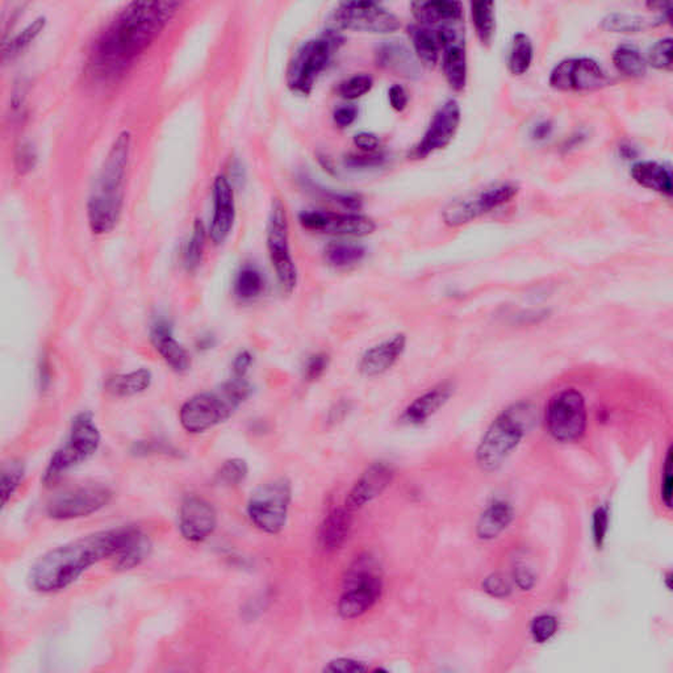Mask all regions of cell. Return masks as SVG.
Returning <instances> with one entry per match:
<instances>
[{
    "mask_svg": "<svg viewBox=\"0 0 673 673\" xmlns=\"http://www.w3.org/2000/svg\"><path fill=\"white\" fill-rule=\"evenodd\" d=\"M515 580L522 590H529L534 587L535 576L527 567L520 566L515 569Z\"/></svg>",
    "mask_w": 673,
    "mask_h": 673,
    "instance_id": "cell-56",
    "label": "cell"
},
{
    "mask_svg": "<svg viewBox=\"0 0 673 673\" xmlns=\"http://www.w3.org/2000/svg\"><path fill=\"white\" fill-rule=\"evenodd\" d=\"M205 241H207V229L202 220H195L193 225V232L185 244L184 250V264L188 271H195L201 266L202 256H204Z\"/></svg>",
    "mask_w": 673,
    "mask_h": 673,
    "instance_id": "cell-39",
    "label": "cell"
},
{
    "mask_svg": "<svg viewBox=\"0 0 673 673\" xmlns=\"http://www.w3.org/2000/svg\"><path fill=\"white\" fill-rule=\"evenodd\" d=\"M408 32L418 59L425 67H435L444 48V30L418 24L412 25Z\"/></svg>",
    "mask_w": 673,
    "mask_h": 673,
    "instance_id": "cell-26",
    "label": "cell"
},
{
    "mask_svg": "<svg viewBox=\"0 0 673 673\" xmlns=\"http://www.w3.org/2000/svg\"><path fill=\"white\" fill-rule=\"evenodd\" d=\"M358 116V110L354 105H344L335 112V122L339 128L350 127Z\"/></svg>",
    "mask_w": 673,
    "mask_h": 673,
    "instance_id": "cell-54",
    "label": "cell"
},
{
    "mask_svg": "<svg viewBox=\"0 0 673 673\" xmlns=\"http://www.w3.org/2000/svg\"><path fill=\"white\" fill-rule=\"evenodd\" d=\"M671 2H650L647 3V7L651 8L655 11H663L664 13H669L671 11Z\"/></svg>",
    "mask_w": 673,
    "mask_h": 673,
    "instance_id": "cell-61",
    "label": "cell"
},
{
    "mask_svg": "<svg viewBox=\"0 0 673 673\" xmlns=\"http://www.w3.org/2000/svg\"><path fill=\"white\" fill-rule=\"evenodd\" d=\"M454 390L455 386L452 381H442L437 386L430 388L424 395L418 396L415 401L405 408L400 417L401 424L409 425V426L424 424L447 404V401L454 395Z\"/></svg>",
    "mask_w": 673,
    "mask_h": 673,
    "instance_id": "cell-23",
    "label": "cell"
},
{
    "mask_svg": "<svg viewBox=\"0 0 673 673\" xmlns=\"http://www.w3.org/2000/svg\"><path fill=\"white\" fill-rule=\"evenodd\" d=\"M153 383L152 371L141 367L130 372L111 376L105 383V390L115 398H133L147 392Z\"/></svg>",
    "mask_w": 673,
    "mask_h": 673,
    "instance_id": "cell-28",
    "label": "cell"
},
{
    "mask_svg": "<svg viewBox=\"0 0 673 673\" xmlns=\"http://www.w3.org/2000/svg\"><path fill=\"white\" fill-rule=\"evenodd\" d=\"M216 345V338L212 335H204L202 336H199L198 341H196V347H198V350H201V352H208V350L213 349Z\"/></svg>",
    "mask_w": 673,
    "mask_h": 673,
    "instance_id": "cell-58",
    "label": "cell"
},
{
    "mask_svg": "<svg viewBox=\"0 0 673 673\" xmlns=\"http://www.w3.org/2000/svg\"><path fill=\"white\" fill-rule=\"evenodd\" d=\"M181 3L130 2L99 33L88 54L87 70L98 81H118L156 41Z\"/></svg>",
    "mask_w": 673,
    "mask_h": 673,
    "instance_id": "cell-1",
    "label": "cell"
},
{
    "mask_svg": "<svg viewBox=\"0 0 673 673\" xmlns=\"http://www.w3.org/2000/svg\"><path fill=\"white\" fill-rule=\"evenodd\" d=\"M461 107L454 99H450L441 105L433 116L424 139L413 150L416 158H426L430 154L444 149L454 139L461 124Z\"/></svg>",
    "mask_w": 673,
    "mask_h": 673,
    "instance_id": "cell-17",
    "label": "cell"
},
{
    "mask_svg": "<svg viewBox=\"0 0 673 673\" xmlns=\"http://www.w3.org/2000/svg\"><path fill=\"white\" fill-rule=\"evenodd\" d=\"M322 256L328 266L336 270H349L363 261L366 249L356 242L332 241L324 247Z\"/></svg>",
    "mask_w": 673,
    "mask_h": 673,
    "instance_id": "cell-33",
    "label": "cell"
},
{
    "mask_svg": "<svg viewBox=\"0 0 673 673\" xmlns=\"http://www.w3.org/2000/svg\"><path fill=\"white\" fill-rule=\"evenodd\" d=\"M647 64L657 70H672V39H663L651 48Z\"/></svg>",
    "mask_w": 673,
    "mask_h": 673,
    "instance_id": "cell-44",
    "label": "cell"
},
{
    "mask_svg": "<svg viewBox=\"0 0 673 673\" xmlns=\"http://www.w3.org/2000/svg\"><path fill=\"white\" fill-rule=\"evenodd\" d=\"M325 672L330 673H359L367 671V667L362 661L354 659L338 658L329 661L324 669Z\"/></svg>",
    "mask_w": 673,
    "mask_h": 673,
    "instance_id": "cell-50",
    "label": "cell"
},
{
    "mask_svg": "<svg viewBox=\"0 0 673 673\" xmlns=\"http://www.w3.org/2000/svg\"><path fill=\"white\" fill-rule=\"evenodd\" d=\"M471 15L479 41L484 47H489L496 31L495 4L486 2L471 3Z\"/></svg>",
    "mask_w": 673,
    "mask_h": 673,
    "instance_id": "cell-37",
    "label": "cell"
},
{
    "mask_svg": "<svg viewBox=\"0 0 673 673\" xmlns=\"http://www.w3.org/2000/svg\"><path fill=\"white\" fill-rule=\"evenodd\" d=\"M51 367L49 361H48L47 356H41V359H40L39 363V384L40 388L42 390H47L48 386L51 383Z\"/></svg>",
    "mask_w": 673,
    "mask_h": 673,
    "instance_id": "cell-57",
    "label": "cell"
},
{
    "mask_svg": "<svg viewBox=\"0 0 673 673\" xmlns=\"http://www.w3.org/2000/svg\"><path fill=\"white\" fill-rule=\"evenodd\" d=\"M45 25H47V17L42 15L37 16L30 24L25 25L13 39H10V41L3 45V59H13L22 54L44 31Z\"/></svg>",
    "mask_w": 673,
    "mask_h": 673,
    "instance_id": "cell-36",
    "label": "cell"
},
{
    "mask_svg": "<svg viewBox=\"0 0 673 673\" xmlns=\"http://www.w3.org/2000/svg\"><path fill=\"white\" fill-rule=\"evenodd\" d=\"M588 424L584 396L575 388L561 390L546 409V426L555 441L573 444L586 435Z\"/></svg>",
    "mask_w": 673,
    "mask_h": 673,
    "instance_id": "cell-10",
    "label": "cell"
},
{
    "mask_svg": "<svg viewBox=\"0 0 673 673\" xmlns=\"http://www.w3.org/2000/svg\"><path fill=\"white\" fill-rule=\"evenodd\" d=\"M253 393L247 379L230 378L212 390L196 393L179 409V421L188 435H202L235 415Z\"/></svg>",
    "mask_w": 673,
    "mask_h": 673,
    "instance_id": "cell-4",
    "label": "cell"
},
{
    "mask_svg": "<svg viewBox=\"0 0 673 673\" xmlns=\"http://www.w3.org/2000/svg\"><path fill=\"white\" fill-rule=\"evenodd\" d=\"M330 366V355L325 352L310 354L304 363V379L310 383L320 381Z\"/></svg>",
    "mask_w": 673,
    "mask_h": 673,
    "instance_id": "cell-45",
    "label": "cell"
},
{
    "mask_svg": "<svg viewBox=\"0 0 673 673\" xmlns=\"http://www.w3.org/2000/svg\"><path fill=\"white\" fill-rule=\"evenodd\" d=\"M132 147V133L121 130L103 159L87 201L88 227L94 235L112 232L121 219Z\"/></svg>",
    "mask_w": 673,
    "mask_h": 673,
    "instance_id": "cell-3",
    "label": "cell"
},
{
    "mask_svg": "<svg viewBox=\"0 0 673 673\" xmlns=\"http://www.w3.org/2000/svg\"><path fill=\"white\" fill-rule=\"evenodd\" d=\"M102 433L93 413L79 412L71 420L68 435L64 444L51 454L45 469L42 481L45 486H54L62 476L81 466L101 449Z\"/></svg>",
    "mask_w": 673,
    "mask_h": 673,
    "instance_id": "cell-6",
    "label": "cell"
},
{
    "mask_svg": "<svg viewBox=\"0 0 673 673\" xmlns=\"http://www.w3.org/2000/svg\"><path fill=\"white\" fill-rule=\"evenodd\" d=\"M661 20H663V17H658L657 20L652 22L651 19L629 15V13H610V15L604 17L603 22H601V28L610 33H638L643 32L647 28L661 24Z\"/></svg>",
    "mask_w": 673,
    "mask_h": 673,
    "instance_id": "cell-34",
    "label": "cell"
},
{
    "mask_svg": "<svg viewBox=\"0 0 673 673\" xmlns=\"http://www.w3.org/2000/svg\"><path fill=\"white\" fill-rule=\"evenodd\" d=\"M533 58H534V48H533L530 37L525 33L516 34L512 49H510L509 61H507L510 73L513 76H524L532 67Z\"/></svg>",
    "mask_w": 673,
    "mask_h": 673,
    "instance_id": "cell-38",
    "label": "cell"
},
{
    "mask_svg": "<svg viewBox=\"0 0 673 673\" xmlns=\"http://www.w3.org/2000/svg\"><path fill=\"white\" fill-rule=\"evenodd\" d=\"M390 107L398 112H403L408 105V94L403 85H395L388 91Z\"/></svg>",
    "mask_w": 673,
    "mask_h": 673,
    "instance_id": "cell-53",
    "label": "cell"
},
{
    "mask_svg": "<svg viewBox=\"0 0 673 673\" xmlns=\"http://www.w3.org/2000/svg\"><path fill=\"white\" fill-rule=\"evenodd\" d=\"M607 529H609V512L606 507H598L593 517V535L596 546L600 549L606 542Z\"/></svg>",
    "mask_w": 673,
    "mask_h": 673,
    "instance_id": "cell-49",
    "label": "cell"
},
{
    "mask_svg": "<svg viewBox=\"0 0 673 673\" xmlns=\"http://www.w3.org/2000/svg\"><path fill=\"white\" fill-rule=\"evenodd\" d=\"M218 527L215 507L199 496L190 495L179 507V532L185 541L201 543L211 537Z\"/></svg>",
    "mask_w": 673,
    "mask_h": 673,
    "instance_id": "cell-18",
    "label": "cell"
},
{
    "mask_svg": "<svg viewBox=\"0 0 673 673\" xmlns=\"http://www.w3.org/2000/svg\"><path fill=\"white\" fill-rule=\"evenodd\" d=\"M532 421L533 408L529 404L518 403L504 409L489 425L479 444L478 466L486 472L500 469L526 435Z\"/></svg>",
    "mask_w": 673,
    "mask_h": 673,
    "instance_id": "cell-5",
    "label": "cell"
},
{
    "mask_svg": "<svg viewBox=\"0 0 673 673\" xmlns=\"http://www.w3.org/2000/svg\"><path fill=\"white\" fill-rule=\"evenodd\" d=\"M393 476H395L393 467L387 462H375L371 464L354 484L347 495L345 507L354 512L375 500L392 483Z\"/></svg>",
    "mask_w": 673,
    "mask_h": 673,
    "instance_id": "cell-20",
    "label": "cell"
},
{
    "mask_svg": "<svg viewBox=\"0 0 673 673\" xmlns=\"http://www.w3.org/2000/svg\"><path fill=\"white\" fill-rule=\"evenodd\" d=\"M379 162H381V157H354V158L350 159V164L354 165V166H373V165H378Z\"/></svg>",
    "mask_w": 673,
    "mask_h": 673,
    "instance_id": "cell-59",
    "label": "cell"
},
{
    "mask_svg": "<svg viewBox=\"0 0 673 673\" xmlns=\"http://www.w3.org/2000/svg\"><path fill=\"white\" fill-rule=\"evenodd\" d=\"M672 449L667 452L666 462H664L663 481H661V500L664 505L672 507Z\"/></svg>",
    "mask_w": 673,
    "mask_h": 673,
    "instance_id": "cell-51",
    "label": "cell"
},
{
    "mask_svg": "<svg viewBox=\"0 0 673 673\" xmlns=\"http://www.w3.org/2000/svg\"><path fill=\"white\" fill-rule=\"evenodd\" d=\"M556 630H558V620L554 615H539L532 624V635L537 643H544V642L552 640Z\"/></svg>",
    "mask_w": 673,
    "mask_h": 673,
    "instance_id": "cell-46",
    "label": "cell"
},
{
    "mask_svg": "<svg viewBox=\"0 0 673 673\" xmlns=\"http://www.w3.org/2000/svg\"><path fill=\"white\" fill-rule=\"evenodd\" d=\"M37 164V152L31 142H22L15 154V167L20 174L30 173Z\"/></svg>",
    "mask_w": 673,
    "mask_h": 673,
    "instance_id": "cell-47",
    "label": "cell"
},
{
    "mask_svg": "<svg viewBox=\"0 0 673 673\" xmlns=\"http://www.w3.org/2000/svg\"><path fill=\"white\" fill-rule=\"evenodd\" d=\"M266 290V279L258 266L245 264L237 271L233 282V293L242 303H250L261 298Z\"/></svg>",
    "mask_w": 673,
    "mask_h": 673,
    "instance_id": "cell-32",
    "label": "cell"
},
{
    "mask_svg": "<svg viewBox=\"0 0 673 673\" xmlns=\"http://www.w3.org/2000/svg\"><path fill=\"white\" fill-rule=\"evenodd\" d=\"M341 41L338 34L325 33L320 39L304 42L288 64V87L293 93L308 95Z\"/></svg>",
    "mask_w": 673,
    "mask_h": 673,
    "instance_id": "cell-8",
    "label": "cell"
},
{
    "mask_svg": "<svg viewBox=\"0 0 673 673\" xmlns=\"http://www.w3.org/2000/svg\"><path fill=\"white\" fill-rule=\"evenodd\" d=\"M247 475H249L247 462L242 458H230L220 466L219 471L216 472V480L221 486L232 489L244 483Z\"/></svg>",
    "mask_w": 673,
    "mask_h": 673,
    "instance_id": "cell-40",
    "label": "cell"
},
{
    "mask_svg": "<svg viewBox=\"0 0 673 673\" xmlns=\"http://www.w3.org/2000/svg\"><path fill=\"white\" fill-rule=\"evenodd\" d=\"M378 62L381 67L392 68L399 73H408L412 67V57L401 45H384L378 51Z\"/></svg>",
    "mask_w": 673,
    "mask_h": 673,
    "instance_id": "cell-41",
    "label": "cell"
},
{
    "mask_svg": "<svg viewBox=\"0 0 673 673\" xmlns=\"http://www.w3.org/2000/svg\"><path fill=\"white\" fill-rule=\"evenodd\" d=\"M413 16L418 24L425 27H444L456 25L463 19V5L459 2H415L412 3Z\"/></svg>",
    "mask_w": 673,
    "mask_h": 673,
    "instance_id": "cell-25",
    "label": "cell"
},
{
    "mask_svg": "<svg viewBox=\"0 0 673 673\" xmlns=\"http://www.w3.org/2000/svg\"><path fill=\"white\" fill-rule=\"evenodd\" d=\"M513 520V509L505 501H495L480 516L476 526V534L484 541L498 538Z\"/></svg>",
    "mask_w": 673,
    "mask_h": 673,
    "instance_id": "cell-31",
    "label": "cell"
},
{
    "mask_svg": "<svg viewBox=\"0 0 673 673\" xmlns=\"http://www.w3.org/2000/svg\"><path fill=\"white\" fill-rule=\"evenodd\" d=\"M353 524L352 510L336 507L325 517L321 526L320 542L327 552H335L341 549L350 534Z\"/></svg>",
    "mask_w": 673,
    "mask_h": 673,
    "instance_id": "cell-27",
    "label": "cell"
},
{
    "mask_svg": "<svg viewBox=\"0 0 673 673\" xmlns=\"http://www.w3.org/2000/svg\"><path fill=\"white\" fill-rule=\"evenodd\" d=\"M442 67L450 87L455 91L464 90L467 84V54L463 39L444 48Z\"/></svg>",
    "mask_w": 673,
    "mask_h": 673,
    "instance_id": "cell-30",
    "label": "cell"
},
{
    "mask_svg": "<svg viewBox=\"0 0 673 673\" xmlns=\"http://www.w3.org/2000/svg\"><path fill=\"white\" fill-rule=\"evenodd\" d=\"M517 193L518 187L513 184L492 185L475 195L453 202L444 208L442 218L447 227L459 228L503 207L512 202Z\"/></svg>",
    "mask_w": 673,
    "mask_h": 673,
    "instance_id": "cell-13",
    "label": "cell"
},
{
    "mask_svg": "<svg viewBox=\"0 0 673 673\" xmlns=\"http://www.w3.org/2000/svg\"><path fill=\"white\" fill-rule=\"evenodd\" d=\"M373 81L370 76L361 74V76H352L339 85V95L346 101H355L370 93L372 88Z\"/></svg>",
    "mask_w": 673,
    "mask_h": 673,
    "instance_id": "cell-43",
    "label": "cell"
},
{
    "mask_svg": "<svg viewBox=\"0 0 673 673\" xmlns=\"http://www.w3.org/2000/svg\"><path fill=\"white\" fill-rule=\"evenodd\" d=\"M254 355L250 350H241L236 354L232 362L233 378L247 379V372L252 369Z\"/></svg>",
    "mask_w": 673,
    "mask_h": 673,
    "instance_id": "cell-52",
    "label": "cell"
},
{
    "mask_svg": "<svg viewBox=\"0 0 673 673\" xmlns=\"http://www.w3.org/2000/svg\"><path fill=\"white\" fill-rule=\"evenodd\" d=\"M632 176L638 184L661 195H672V175L669 168L652 161L637 162L632 168Z\"/></svg>",
    "mask_w": 673,
    "mask_h": 673,
    "instance_id": "cell-29",
    "label": "cell"
},
{
    "mask_svg": "<svg viewBox=\"0 0 673 673\" xmlns=\"http://www.w3.org/2000/svg\"><path fill=\"white\" fill-rule=\"evenodd\" d=\"M150 342L168 369L184 373L191 369V355L174 335L173 324L165 318L157 319L150 328Z\"/></svg>",
    "mask_w": 673,
    "mask_h": 673,
    "instance_id": "cell-21",
    "label": "cell"
},
{
    "mask_svg": "<svg viewBox=\"0 0 673 673\" xmlns=\"http://www.w3.org/2000/svg\"><path fill=\"white\" fill-rule=\"evenodd\" d=\"M483 590H486L493 597L498 598L507 597L510 592H512L509 581L503 575H500V573H493V575L489 576L483 581Z\"/></svg>",
    "mask_w": 673,
    "mask_h": 673,
    "instance_id": "cell-48",
    "label": "cell"
},
{
    "mask_svg": "<svg viewBox=\"0 0 673 673\" xmlns=\"http://www.w3.org/2000/svg\"><path fill=\"white\" fill-rule=\"evenodd\" d=\"M408 338L404 333L390 336L367 349L359 361V371L367 378L383 375L388 372L407 349Z\"/></svg>",
    "mask_w": 673,
    "mask_h": 673,
    "instance_id": "cell-22",
    "label": "cell"
},
{
    "mask_svg": "<svg viewBox=\"0 0 673 673\" xmlns=\"http://www.w3.org/2000/svg\"><path fill=\"white\" fill-rule=\"evenodd\" d=\"M152 541L141 529L128 526L124 541L120 544L115 556L111 559L113 570L125 572L141 566L152 554Z\"/></svg>",
    "mask_w": 673,
    "mask_h": 673,
    "instance_id": "cell-24",
    "label": "cell"
},
{
    "mask_svg": "<svg viewBox=\"0 0 673 673\" xmlns=\"http://www.w3.org/2000/svg\"><path fill=\"white\" fill-rule=\"evenodd\" d=\"M354 144L363 152L372 153L379 148V139L373 133L362 132L354 137Z\"/></svg>",
    "mask_w": 673,
    "mask_h": 673,
    "instance_id": "cell-55",
    "label": "cell"
},
{
    "mask_svg": "<svg viewBox=\"0 0 673 673\" xmlns=\"http://www.w3.org/2000/svg\"><path fill=\"white\" fill-rule=\"evenodd\" d=\"M212 199L213 212L208 233L216 245H221L232 235L237 215L235 191L227 176H216L213 181Z\"/></svg>",
    "mask_w": 673,
    "mask_h": 673,
    "instance_id": "cell-19",
    "label": "cell"
},
{
    "mask_svg": "<svg viewBox=\"0 0 673 673\" xmlns=\"http://www.w3.org/2000/svg\"><path fill=\"white\" fill-rule=\"evenodd\" d=\"M613 64L624 76L642 78L647 73V62L633 45H621L613 53Z\"/></svg>",
    "mask_w": 673,
    "mask_h": 673,
    "instance_id": "cell-35",
    "label": "cell"
},
{
    "mask_svg": "<svg viewBox=\"0 0 673 673\" xmlns=\"http://www.w3.org/2000/svg\"><path fill=\"white\" fill-rule=\"evenodd\" d=\"M25 476V466L22 462L11 461L3 466L2 470V504L7 505L13 498L22 479Z\"/></svg>",
    "mask_w": 673,
    "mask_h": 673,
    "instance_id": "cell-42",
    "label": "cell"
},
{
    "mask_svg": "<svg viewBox=\"0 0 673 673\" xmlns=\"http://www.w3.org/2000/svg\"><path fill=\"white\" fill-rule=\"evenodd\" d=\"M299 222L305 230L336 237H367L376 229L375 221L359 213L329 212V211H303Z\"/></svg>",
    "mask_w": 673,
    "mask_h": 673,
    "instance_id": "cell-16",
    "label": "cell"
},
{
    "mask_svg": "<svg viewBox=\"0 0 673 673\" xmlns=\"http://www.w3.org/2000/svg\"><path fill=\"white\" fill-rule=\"evenodd\" d=\"M127 530L125 526L91 533L45 552L28 575L31 588L45 595L67 589L91 567L112 559Z\"/></svg>",
    "mask_w": 673,
    "mask_h": 673,
    "instance_id": "cell-2",
    "label": "cell"
},
{
    "mask_svg": "<svg viewBox=\"0 0 673 673\" xmlns=\"http://www.w3.org/2000/svg\"><path fill=\"white\" fill-rule=\"evenodd\" d=\"M333 22L341 30L356 32L387 34L401 28L398 16L372 2L341 3L335 11Z\"/></svg>",
    "mask_w": 673,
    "mask_h": 673,
    "instance_id": "cell-14",
    "label": "cell"
},
{
    "mask_svg": "<svg viewBox=\"0 0 673 673\" xmlns=\"http://www.w3.org/2000/svg\"><path fill=\"white\" fill-rule=\"evenodd\" d=\"M266 244L271 266L275 271L282 290L292 293L298 287L299 271L291 250L287 210L279 199L271 202Z\"/></svg>",
    "mask_w": 673,
    "mask_h": 673,
    "instance_id": "cell-9",
    "label": "cell"
},
{
    "mask_svg": "<svg viewBox=\"0 0 673 673\" xmlns=\"http://www.w3.org/2000/svg\"><path fill=\"white\" fill-rule=\"evenodd\" d=\"M550 132H552V125H550V122H541V124H538L537 127L534 128L533 137L537 139H543L550 135Z\"/></svg>",
    "mask_w": 673,
    "mask_h": 673,
    "instance_id": "cell-60",
    "label": "cell"
},
{
    "mask_svg": "<svg viewBox=\"0 0 673 673\" xmlns=\"http://www.w3.org/2000/svg\"><path fill=\"white\" fill-rule=\"evenodd\" d=\"M550 85L563 93H588L609 85L610 79L592 58H569L559 62L550 76Z\"/></svg>",
    "mask_w": 673,
    "mask_h": 673,
    "instance_id": "cell-15",
    "label": "cell"
},
{
    "mask_svg": "<svg viewBox=\"0 0 673 673\" xmlns=\"http://www.w3.org/2000/svg\"><path fill=\"white\" fill-rule=\"evenodd\" d=\"M292 500V484L287 478L273 479L256 487L247 501V516L256 529L279 534L287 524Z\"/></svg>",
    "mask_w": 673,
    "mask_h": 673,
    "instance_id": "cell-7",
    "label": "cell"
},
{
    "mask_svg": "<svg viewBox=\"0 0 673 673\" xmlns=\"http://www.w3.org/2000/svg\"><path fill=\"white\" fill-rule=\"evenodd\" d=\"M381 592L383 583L373 571L372 561L359 558L347 573L346 587L338 601L339 615L346 620L361 617L378 603Z\"/></svg>",
    "mask_w": 673,
    "mask_h": 673,
    "instance_id": "cell-11",
    "label": "cell"
},
{
    "mask_svg": "<svg viewBox=\"0 0 673 673\" xmlns=\"http://www.w3.org/2000/svg\"><path fill=\"white\" fill-rule=\"evenodd\" d=\"M112 496V490L103 484L73 487L51 498L47 505V515L58 521L88 517L107 507Z\"/></svg>",
    "mask_w": 673,
    "mask_h": 673,
    "instance_id": "cell-12",
    "label": "cell"
}]
</instances>
